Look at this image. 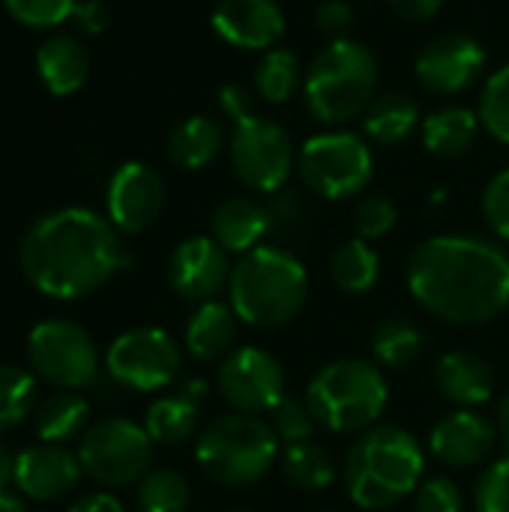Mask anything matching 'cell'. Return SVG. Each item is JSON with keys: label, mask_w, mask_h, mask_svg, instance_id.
Masks as SVG:
<instances>
[{"label": "cell", "mask_w": 509, "mask_h": 512, "mask_svg": "<svg viewBox=\"0 0 509 512\" xmlns=\"http://www.w3.org/2000/svg\"><path fill=\"white\" fill-rule=\"evenodd\" d=\"M72 21H75V27L81 30V33H87V36H96V33H102L105 27H108V21H111V12H108V6L102 3V0H78V6H75V12H72Z\"/></svg>", "instance_id": "obj_43"}, {"label": "cell", "mask_w": 509, "mask_h": 512, "mask_svg": "<svg viewBox=\"0 0 509 512\" xmlns=\"http://www.w3.org/2000/svg\"><path fill=\"white\" fill-rule=\"evenodd\" d=\"M279 456V438L273 426L255 414H228L204 426L195 444L201 471L219 486L258 483Z\"/></svg>", "instance_id": "obj_7"}, {"label": "cell", "mask_w": 509, "mask_h": 512, "mask_svg": "<svg viewBox=\"0 0 509 512\" xmlns=\"http://www.w3.org/2000/svg\"><path fill=\"white\" fill-rule=\"evenodd\" d=\"M24 279L54 300L99 291L126 264L120 231L87 207H63L36 219L18 249Z\"/></svg>", "instance_id": "obj_2"}, {"label": "cell", "mask_w": 509, "mask_h": 512, "mask_svg": "<svg viewBox=\"0 0 509 512\" xmlns=\"http://www.w3.org/2000/svg\"><path fill=\"white\" fill-rule=\"evenodd\" d=\"M381 273V258L363 237H351L336 246L330 258V279L345 294H366L375 288Z\"/></svg>", "instance_id": "obj_28"}, {"label": "cell", "mask_w": 509, "mask_h": 512, "mask_svg": "<svg viewBox=\"0 0 509 512\" xmlns=\"http://www.w3.org/2000/svg\"><path fill=\"white\" fill-rule=\"evenodd\" d=\"M0 512H30V510H27V504L21 501V495L0 492Z\"/></svg>", "instance_id": "obj_48"}, {"label": "cell", "mask_w": 509, "mask_h": 512, "mask_svg": "<svg viewBox=\"0 0 509 512\" xmlns=\"http://www.w3.org/2000/svg\"><path fill=\"white\" fill-rule=\"evenodd\" d=\"M36 405V378L27 369L0 363V432L21 426Z\"/></svg>", "instance_id": "obj_34"}, {"label": "cell", "mask_w": 509, "mask_h": 512, "mask_svg": "<svg viewBox=\"0 0 509 512\" xmlns=\"http://www.w3.org/2000/svg\"><path fill=\"white\" fill-rule=\"evenodd\" d=\"M270 426H273L276 438L285 441V444L291 447V444L312 441L321 423H318V417H315L309 399H300V396L285 393V396L273 405V411H270Z\"/></svg>", "instance_id": "obj_35"}, {"label": "cell", "mask_w": 509, "mask_h": 512, "mask_svg": "<svg viewBox=\"0 0 509 512\" xmlns=\"http://www.w3.org/2000/svg\"><path fill=\"white\" fill-rule=\"evenodd\" d=\"M105 369L120 387L153 393L177 378L180 348L159 327H135L111 342L105 354Z\"/></svg>", "instance_id": "obj_12"}, {"label": "cell", "mask_w": 509, "mask_h": 512, "mask_svg": "<svg viewBox=\"0 0 509 512\" xmlns=\"http://www.w3.org/2000/svg\"><path fill=\"white\" fill-rule=\"evenodd\" d=\"M36 72L51 96H72L84 87L90 75V54L78 36L57 33L39 45Z\"/></svg>", "instance_id": "obj_21"}, {"label": "cell", "mask_w": 509, "mask_h": 512, "mask_svg": "<svg viewBox=\"0 0 509 512\" xmlns=\"http://www.w3.org/2000/svg\"><path fill=\"white\" fill-rule=\"evenodd\" d=\"M240 330V318L231 306L207 300L201 303L189 324H186V351L198 363H216L219 357H228L234 351Z\"/></svg>", "instance_id": "obj_23"}, {"label": "cell", "mask_w": 509, "mask_h": 512, "mask_svg": "<svg viewBox=\"0 0 509 512\" xmlns=\"http://www.w3.org/2000/svg\"><path fill=\"white\" fill-rule=\"evenodd\" d=\"M231 309L249 327L276 330L300 315L309 297V273L282 246H258L231 270Z\"/></svg>", "instance_id": "obj_4"}, {"label": "cell", "mask_w": 509, "mask_h": 512, "mask_svg": "<svg viewBox=\"0 0 509 512\" xmlns=\"http://www.w3.org/2000/svg\"><path fill=\"white\" fill-rule=\"evenodd\" d=\"M315 24L330 39H348V30L354 27V12L345 0H327L315 12Z\"/></svg>", "instance_id": "obj_42"}, {"label": "cell", "mask_w": 509, "mask_h": 512, "mask_svg": "<svg viewBox=\"0 0 509 512\" xmlns=\"http://www.w3.org/2000/svg\"><path fill=\"white\" fill-rule=\"evenodd\" d=\"M273 228V213L252 198H228L210 216V237L231 255H246L261 246Z\"/></svg>", "instance_id": "obj_20"}, {"label": "cell", "mask_w": 509, "mask_h": 512, "mask_svg": "<svg viewBox=\"0 0 509 512\" xmlns=\"http://www.w3.org/2000/svg\"><path fill=\"white\" fill-rule=\"evenodd\" d=\"M69 512H123V504L108 492H90V495L78 498L69 507Z\"/></svg>", "instance_id": "obj_45"}, {"label": "cell", "mask_w": 509, "mask_h": 512, "mask_svg": "<svg viewBox=\"0 0 509 512\" xmlns=\"http://www.w3.org/2000/svg\"><path fill=\"white\" fill-rule=\"evenodd\" d=\"M303 84V69L294 51L288 48H270L261 54L255 75H252V87L258 93L261 102L267 105H285L297 87Z\"/></svg>", "instance_id": "obj_30"}, {"label": "cell", "mask_w": 509, "mask_h": 512, "mask_svg": "<svg viewBox=\"0 0 509 512\" xmlns=\"http://www.w3.org/2000/svg\"><path fill=\"white\" fill-rule=\"evenodd\" d=\"M387 3L399 18L414 21V24H423L444 9V0H387Z\"/></svg>", "instance_id": "obj_44"}, {"label": "cell", "mask_w": 509, "mask_h": 512, "mask_svg": "<svg viewBox=\"0 0 509 512\" xmlns=\"http://www.w3.org/2000/svg\"><path fill=\"white\" fill-rule=\"evenodd\" d=\"M105 207H108V219L117 231L141 234L162 216L165 183L150 165L123 162L108 180Z\"/></svg>", "instance_id": "obj_15"}, {"label": "cell", "mask_w": 509, "mask_h": 512, "mask_svg": "<svg viewBox=\"0 0 509 512\" xmlns=\"http://www.w3.org/2000/svg\"><path fill=\"white\" fill-rule=\"evenodd\" d=\"M378 81V57L363 42L330 39L303 75V96L315 120L324 126H342L366 114L378 96Z\"/></svg>", "instance_id": "obj_5"}, {"label": "cell", "mask_w": 509, "mask_h": 512, "mask_svg": "<svg viewBox=\"0 0 509 512\" xmlns=\"http://www.w3.org/2000/svg\"><path fill=\"white\" fill-rule=\"evenodd\" d=\"M192 501L189 483L174 468H150L138 483L141 512H186Z\"/></svg>", "instance_id": "obj_33"}, {"label": "cell", "mask_w": 509, "mask_h": 512, "mask_svg": "<svg viewBox=\"0 0 509 512\" xmlns=\"http://www.w3.org/2000/svg\"><path fill=\"white\" fill-rule=\"evenodd\" d=\"M27 363L33 375L57 390H87L99 378V351L93 336L69 321L48 318L27 336Z\"/></svg>", "instance_id": "obj_11"}, {"label": "cell", "mask_w": 509, "mask_h": 512, "mask_svg": "<svg viewBox=\"0 0 509 512\" xmlns=\"http://www.w3.org/2000/svg\"><path fill=\"white\" fill-rule=\"evenodd\" d=\"M228 252L213 237H186L168 258L171 288L192 303L213 300L231 282Z\"/></svg>", "instance_id": "obj_17"}, {"label": "cell", "mask_w": 509, "mask_h": 512, "mask_svg": "<svg viewBox=\"0 0 509 512\" xmlns=\"http://www.w3.org/2000/svg\"><path fill=\"white\" fill-rule=\"evenodd\" d=\"M477 114H480L483 129L495 141L509 144V63L486 78L483 93H480V111Z\"/></svg>", "instance_id": "obj_36"}, {"label": "cell", "mask_w": 509, "mask_h": 512, "mask_svg": "<svg viewBox=\"0 0 509 512\" xmlns=\"http://www.w3.org/2000/svg\"><path fill=\"white\" fill-rule=\"evenodd\" d=\"M483 216L495 237L509 243V168L498 171L483 192Z\"/></svg>", "instance_id": "obj_41"}, {"label": "cell", "mask_w": 509, "mask_h": 512, "mask_svg": "<svg viewBox=\"0 0 509 512\" xmlns=\"http://www.w3.org/2000/svg\"><path fill=\"white\" fill-rule=\"evenodd\" d=\"M219 105L231 117L228 159L237 180L255 192L282 189L297 165L288 129L261 117L252 93L240 84H225L219 90Z\"/></svg>", "instance_id": "obj_6"}, {"label": "cell", "mask_w": 509, "mask_h": 512, "mask_svg": "<svg viewBox=\"0 0 509 512\" xmlns=\"http://www.w3.org/2000/svg\"><path fill=\"white\" fill-rule=\"evenodd\" d=\"M396 222H399V210L387 195H366L354 210L357 237H363V240L387 237L396 228Z\"/></svg>", "instance_id": "obj_38"}, {"label": "cell", "mask_w": 509, "mask_h": 512, "mask_svg": "<svg viewBox=\"0 0 509 512\" xmlns=\"http://www.w3.org/2000/svg\"><path fill=\"white\" fill-rule=\"evenodd\" d=\"M282 474L300 492H324L336 480V462L321 444L303 441L282 453Z\"/></svg>", "instance_id": "obj_31"}, {"label": "cell", "mask_w": 509, "mask_h": 512, "mask_svg": "<svg viewBox=\"0 0 509 512\" xmlns=\"http://www.w3.org/2000/svg\"><path fill=\"white\" fill-rule=\"evenodd\" d=\"M210 24L231 48L270 51L285 33V12L279 0H219Z\"/></svg>", "instance_id": "obj_18"}, {"label": "cell", "mask_w": 509, "mask_h": 512, "mask_svg": "<svg viewBox=\"0 0 509 512\" xmlns=\"http://www.w3.org/2000/svg\"><path fill=\"white\" fill-rule=\"evenodd\" d=\"M423 345H426V339H423L420 327L405 318H387L372 333V354L387 369L411 366L423 354Z\"/></svg>", "instance_id": "obj_32"}, {"label": "cell", "mask_w": 509, "mask_h": 512, "mask_svg": "<svg viewBox=\"0 0 509 512\" xmlns=\"http://www.w3.org/2000/svg\"><path fill=\"white\" fill-rule=\"evenodd\" d=\"M90 417V402L75 390H57L45 396L33 411V429L42 444H66L84 435Z\"/></svg>", "instance_id": "obj_26"}, {"label": "cell", "mask_w": 509, "mask_h": 512, "mask_svg": "<svg viewBox=\"0 0 509 512\" xmlns=\"http://www.w3.org/2000/svg\"><path fill=\"white\" fill-rule=\"evenodd\" d=\"M3 6L18 24L33 30H48L72 18L78 0H3Z\"/></svg>", "instance_id": "obj_37"}, {"label": "cell", "mask_w": 509, "mask_h": 512, "mask_svg": "<svg viewBox=\"0 0 509 512\" xmlns=\"http://www.w3.org/2000/svg\"><path fill=\"white\" fill-rule=\"evenodd\" d=\"M198 414H201V405L189 399L186 393L162 396L147 408L144 429L153 438V444H183L195 435Z\"/></svg>", "instance_id": "obj_29"}, {"label": "cell", "mask_w": 509, "mask_h": 512, "mask_svg": "<svg viewBox=\"0 0 509 512\" xmlns=\"http://www.w3.org/2000/svg\"><path fill=\"white\" fill-rule=\"evenodd\" d=\"M219 393L237 414H267L285 396V369L261 348H237L219 366Z\"/></svg>", "instance_id": "obj_13"}, {"label": "cell", "mask_w": 509, "mask_h": 512, "mask_svg": "<svg viewBox=\"0 0 509 512\" xmlns=\"http://www.w3.org/2000/svg\"><path fill=\"white\" fill-rule=\"evenodd\" d=\"M420 123L417 102L402 90H387L372 99V105L363 114V129L375 144H402Z\"/></svg>", "instance_id": "obj_27"}, {"label": "cell", "mask_w": 509, "mask_h": 512, "mask_svg": "<svg viewBox=\"0 0 509 512\" xmlns=\"http://www.w3.org/2000/svg\"><path fill=\"white\" fill-rule=\"evenodd\" d=\"M480 114L465 105H444L423 120V147L441 159L465 156L480 135Z\"/></svg>", "instance_id": "obj_25"}, {"label": "cell", "mask_w": 509, "mask_h": 512, "mask_svg": "<svg viewBox=\"0 0 509 512\" xmlns=\"http://www.w3.org/2000/svg\"><path fill=\"white\" fill-rule=\"evenodd\" d=\"M408 288L447 324H489L509 309V255L483 237L441 234L414 249Z\"/></svg>", "instance_id": "obj_1"}, {"label": "cell", "mask_w": 509, "mask_h": 512, "mask_svg": "<svg viewBox=\"0 0 509 512\" xmlns=\"http://www.w3.org/2000/svg\"><path fill=\"white\" fill-rule=\"evenodd\" d=\"M231 512H252V510H231Z\"/></svg>", "instance_id": "obj_49"}, {"label": "cell", "mask_w": 509, "mask_h": 512, "mask_svg": "<svg viewBox=\"0 0 509 512\" xmlns=\"http://www.w3.org/2000/svg\"><path fill=\"white\" fill-rule=\"evenodd\" d=\"M225 144V126L216 117L195 114L168 135V159L183 171H204L222 156Z\"/></svg>", "instance_id": "obj_24"}, {"label": "cell", "mask_w": 509, "mask_h": 512, "mask_svg": "<svg viewBox=\"0 0 509 512\" xmlns=\"http://www.w3.org/2000/svg\"><path fill=\"white\" fill-rule=\"evenodd\" d=\"M426 456L402 426H372L348 450L345 489L360 510H387L420 489Z\"/></svg>", "instance_id": "obj_3"}, {"label": "cell", "mask_w": 509, "mask_h": 512, "mask_svg": "<svg viewBox=\"0 0 509 512\" xmlns=\"http://www.w3.org/2000/svg\"><path fill=\"white\" fill-rule=\"evenodd\" d=\"M12 468H15V456L6 447V441H0V492L6 489V483L12 480Z\"/></svg>", "instance_id": "obj_46"}, {"label": "cell", "mask_w": 509, "mask_h": 512, "mask_svg": "<svg viewBox=\"0 0 509 512\" xmlns=\"http://www.w3.org/2000/svg\"><path fill=\"white\" fill-rule=\"evenodd\" d=\"M78 462L81 471L105 489L132 486L141 483L153 465V438L126 417H105L81 435Z\"/></svg>", "instance_id": "obj_10"}, {"label": "cell", "mask_w": 509, "mask_h": 512, "mask_svg": "<svg viewBox=\"0 0 509 512\" xmlns=\"http://www.w3.org/2000/svg\"><path fill=\"white\" fill-rule=\"evenodd\" d=\"M306 399L324 429L351 435L366 432L381 420L390 402V390L384 372L375 363L348 357L324 366L312 378Z\"/></svg>", "instance_id": "obj_8"}, {"label": "cell", "mask_w": 509, "mask_h": 512, "mask_svg": "<svg viewBox=\"0 0 509 512\" xmlns=\"http://www.w3.org/2000/svg\"><path fill=\"white\" fill-rule=\"evenodd\" d=\"M435 384L444 399L456 402L459 408H477L492 399L495 372L483 357L471 351H450L435 366Z\"/></svg>", "instance_id": "obj_22"}, {"label": "cell", "mask_w": 509, "mask_h": 512, "mask_svg": "<svg viewBox=\"0 0 509 512\" xmlns=\"http://www.w3.org/2000/svg\"><path fill=\"white\" fill-rule=\"evenodd\" d=\"M297 171L318 198L327 201H345L360 195L372 174H375V159L369 144L357 132H321L312 135L300 153H297Z\"/></svg>", "instance_id": "obj_9"}, {"label": "cell", "mask_w": 509, "mask_h": 512, "mask_svg": "<svg viewBox=\"0 0 509 512\" xmlns=\"http://www.w3.org/2000/svg\"><path fill=\"white\" fill-rule=\"evenodd\" d=\"M414 512H465V498L453 480L432 477L414 492Z\"/></svg>", "instance_id": "obj_40"}, {"label": "cell", "mask_w": 509, "mask_h": 512, "mask_svg": "<svg viewBox=\"0 0 509 512\" xmlns=\"http://www.w3.org/2000/svg\"><path fill=\"white\" fill-rule=\"evenodd\" d=\"M81 474L78 453H69L63 444H33L15 456L12 483L24 498L51 504L72 495L81 483Z\"/></svg>", "instance_id": "obj_16"}, {"label": "cell", "mask_w": 509, "mask_h": 512, "mask_svg": "<svg viewBox=\"0 0 509 512\" xmlns=\"http://www.w3.org/2000/svg\"><path fill=\"white\" fill-rule=\"evenodd\" d=\"M483 69H486L483 45L462 30H447L429 39L414 63L417 81L438 96H459L471 90L483 78Z\"/></svg>", "instance_id": "obj_14"}, {"label": "cell", "mask_w": 509, "mask_h": 512, "mask_svg": "<svg viewBox=\"0 0 509 512\" xmlns=\"http://www.w3.org/2000/svg\"><path fill=\"white\" fill-rule=\"evenodd\" d=\"M498 435L504 438V444H507L509 450V393L501 399V405H498Z\"/></svg>", "instance_id": "obj_47"}, {"label": "cell", "mask_w": 509, "mask_h": 512, "mask_svg": "<svg viewBox=\"0 0 509 512\" xmlns=\"http://www.w3.org/2000/svg\"><path fill=\"white\" fill-rule=\"evenodd\" d=\"M498 429L477 411H456L435 423L429 435L432 456L447 468H474L489 459Z\"/></svg>", "instance_id": "obj_19"}, {"label": "cell", "mask_w": 509, "mask_h": 512, "mask_svg": "<svg viewBox=\"0 0 509 512\" xmlns=\"http://www.w3.org/2000/svg\"><path fill=\"white\" fill-rule=\"evenodd\" d=\"M477 512H509V459L489 465L474 486Z\"/></svg>", "instance_id": "obj_39"}]
</instances>
